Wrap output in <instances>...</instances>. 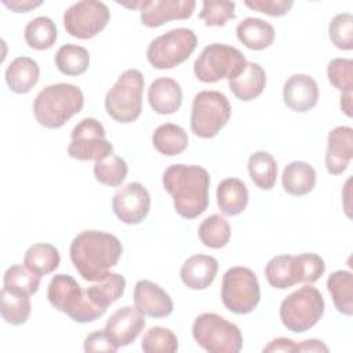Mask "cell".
I'll list each match as a JSON object with an SVG mask.
<instances>
[{"label":"cell","mask_w":353,"mask_h":353,"mask_svg":"<svg viewBox=\"0 0 353 353\" xmlns=\"http://www.w3.org/2000/svg\"><path fill=\"white\" fill-rule=\"evenodd\" d=\"M163 186L174 199L175 211L194 219L208 207L210 174L200 165L174 164L163 172Z\"/></svg>","instance_id":"obj_2"},{"label":"cell","mask_w":353,"mask_h":353,"mask_svg":"<svg viewBox=\"0 0 353 353\" xmlns=\"http://www.w3.org/2000/svg\"><path fill=\"white\" fill-rule=\"evenodd\" d=\"M145 80L138 69L123 72L113 87L106 92L105 109L117 123L135 121L142 112V94Z\"/></svg>","instance_id":"obj_6"},{"label":"cell","mask_w":353,"mask_h":353,"mask_svg":"<svg viewBox=\"0 0 353 353\" xmlns=\"http://www.w3.org/2000/svg\"><path fill=\"white\" fill-rule=\"evenodd\" d=\"M47 298L52 307L66 313L76 323H91L106 312L92 303L85 290L69 274H55L51 279Z\"/></svg>","instance_id":"obj_5"},{"label":"cell","mask_w":353,"mask_h":353,"mask_svg":"<svg viewBox=\"0 0 353 353\" xmlns=\"http://www.w3.org/2000/svg\"><path fill=\"white\" fill-rule=\"evenodd\" d=\"M54 61L62 74L80 76L90 66V54L81 46L63 44L58 48Z\"/></svg>","instance_id":"obj_35"},{"label":"cell","mask_w":353,"mask_h":353,"mask_svg":"<svg viewBox=\"0 0 353 353\" xmlns=\"http://www.w3.org/2000/svg\"><path fill=\"white\" fill-rule=\"evenodd\" d=\"M4 77L12 92L26 94L37 84L40 68L33 58L18 57L7 66Z\"/></svg>","instance_id":"obj_23"},{"label":"cell","mask_w":353,"mask_h":353,"mask_svg":"<svg viewBox=\"0 0 353 353\" xmlns=\"http://www.w3.org/2000/svg\"><path fill=\"white\" fill-rule=\"evenodd\" d=\"M324 298L313 285H303L287 295L280 303V320L291 332H305L324 314Z\"/></svg>","instance_id":"obj_7"},{"label":"cell","mask_w":353,"mask_h":353,"mask_svg":"<svg viewBox=\"0 0 353 353\" xmlns=\"http://www.w3.org/2000/svg\"><path fill=\"white\" fill-rule=\"evenodd\" d=\"M70 259L77 273L85 281H98L117 265L123 245L110 233L83 230L70 243Z\"/></svg>","instance_id":"obj_1"},{"label":"cell","mask_w":353,"mask_h":353,"mask_svg":"<svg viewBox=\"0 0 353 353\" xmlns=\"http://www.w3.org/2000/svg\"><path fill=\"white\" fill-rule=\"evenodd\" d=\"M341 109L349 117H352V92H343L341 95Z\"/></svg>","instance_id":"obj_48"},{"label":"cell","mask_w":353,"mask_h":353,"mask_svg":"<svg viewBox=\"0 0 353 353\" xmlns=\"http://www.w3.org/2000/svg\"><path fill=\"white\" fill-rule=\"evenodd\" d=\"M124 290L125 279L116 272H109L103 279L98 280L95 284L88 287L85 292L92 303L106 310L112 303L121 298Z\"/></svg>","instance_id":"obj_30"},{"label":"cell","mask_w":353,"mask_h":353,"mask_svg":"<svg viewBox=\"0 0 353 353\" xmlns=\"http://www.w3.org/2000/svg\"><path fill=\"white\" fill-rule=\"evenodd\" d=\"M150 108L159 114H172L182 105V88L171 77H159L148 90Z\"/></svg>","instance_id":"obj_22"},{"label":"cell","mask_w":353,"mask_h":353,"mask_svg":"<svg viewBox=\"0 0 353 353\" xmlns=\"http://www.w3.org/2000/svg\"><path fill=\"white\" fill-rule=\"evenodd\" d=\"M196 7L193 0H149L141 10V21L148 28H157L172 19H188Z\"/></svg>","instance_id":"obj_19"},{"label":"cell","mask_w":353,"mask_h":353,"mask_svg":"<svg viewBox=\"0 0 353 353\" xmlns=\"http://www.w3.org/2000/svg\"><path fill=\"white\" fill-rule=\"evenodd\" d=\"M197 46L192 29L176 28L153 39L146 50L149 63L156 69H172L185 62Z\"/></svg>","instance_id":"obj_12"},{"label":"cell","mask_w":353,"mask_h":353,"mask_svg":"<svg viewBox=\"0 0 353 353\" xmlns=\"http://www.w3.org/2000/svg\"><path fill=\"white\" fill-rule=\"evenodd\" d=\"M266 85V73L256 62H247L243 72L229 80V88L240 101L248 102L259 97Z\"/></svg>","instance_id":"obj_24"},{"label":"cell","mask_w":353,"mask_h":353,"mask_svg":"<svg viewBox=\"0 0 353 353\" xmlns=\"http://www.w3.org/2000/svg\"><path fill=\"white\" fill-rule=\"evenodd\" d=\"M61 262L58 250L48 243H37L30 245L23 256V265L36 276L52 273Z\"/></svg>","instance_id":"obj_31"},{"label":"cell","mask_w":353,"mask_h":353,"mask_svg":"<svg viewBox=\"0 0 353 353\" xmlns=\"http://www.w3.org/2000/svg\"><path fill=\"white\" fill-rule=\"evenodd\" d=\"M194 341L210 353H239L243 347L240 328L216 313H201L192 325Z\"/></svg>","instance_id":"obj_8"},{"label":"cell","mask_w":353,"mask_h":353,"mask_svg":"<svg viewBox=\"0 0 353 353\" xmlns=\"http://www.w3.org/2000/svg\"><path fill=\"white\" fill-rule=\"evenodd\" d=\"M327 288L334 306L345 316L353 314V274L347 270H336L327 279Z\"/></svg>","instance_id":"obj_32"},{"label":"cell","mask_w":353,"mask_h":353,"mask_svg":"<svg viewBox=\"0 0 353 353\" xmlns=\"http://www.w3.org/2000/svg\"><path fill=\"white\" fill-rule=\"evenodd\" d=\"M114 215L127 225L142 222L150 210V194L139 182H130L113 194Z\"/></svg>","instance_id":"obj_15"},{"label":"cell","mask_w":353,"mask_h":353,"mask_svg":"<svg viewBox=\"0 0 353 353\" xmlns=\"http://www.w3.org/2000/svg\"><path fill=\"white\" fill-rule=\"evenodd\" d=\"M26 44L33 50H48L51 48L58 37L55 22L46 15H40L29 21L23 30Z\"/></svg>","instance_id":"obj_33"},{"label":"cell","mask_w":353,"mask_h":353,"mask_svg":"<svg viewBox=\"0 0 353 353\" xmlns=\"http://www.w3.org/2000/svg\"><path fill=\"white\" fill-rule=\"evenodd\" d=\"M298 352H328V347L320 339H306L298 343Z\"/></svg>","instance_id":"obj_47"},{"label":"cell","mask_w":353,"mask_h":353,"mask_svg":"<svg viewBox=\"0 0 353 353\" xmlns=\"http://www.w3.org/2000/svg\"><path fill=\"white\" fill-rule=\"evenodd\" d=\"M117 349L119 347L112 342L105 328L91 332L84 339L85 352H116Z\"/></svg>","instance_id":"obj_44"},{"label":"cell","mask_w":353,"mask_h":353,"mask_svg":"<svg viewBox=\"0 0 353 353\" xmlns=\"http://www.w3.org/2000/svg\"><path fill=\"white\" fill-rule=\"evenodd\" d=\"M283 99L291 110L305 113L316 106L319 99V85L309 74H292L284 83Z\"/></svg>","instance_id":"obj_18"},{"label":"cell","mask_w":353,"mask_h":353,"mask_svg":"<svg viewBox=\"0 0 353 353\" xmlns=\"http://www.w3.org/2000/svg\"><path fill=\"white\" fill-rule=\"evenodd\" d=\"M325 272L324 259L313 252L299 255H277L265 266L268 283L277 290L290 288L298 283H314Z\"/></svg>","instance_id":"obj_4"},{"label":"cell","mask_w":353,"mask_h":353,"mask_svg":"<svg viewBox=\"0 0 353 353\" xmlns=\"http://www.w3.org/2000/svg\"><path fill=\"white\" fill-rule=\"evenodd\" d=\"M237 39L250 50L262 51L270 47L274 41L273 26L259 18L248 17L243 19L236 28Z\"/></svg>","instance_id":"obj_26"},{"label":"cell","mask_w":353,"mask_h":353,"mask_svg":"<svg viewBox=\"0 0 353 353\" xmlns=\"http://www.w3.org/2000/svg\"><path fill=\"white\" fill-rule=\"evenodd\" d=\"M84 106L83 91L69 83L44 87L33 101V113L44 128H61Z\"/></svg>","instance_id":"obj_3"},{"label":"cell","mask_w":353,"mask_h":353,"mask_svg":"<svg viewBox=\"0 0 353 353\" xmlns=\"http://www.w3.org/2000/svg\"><path fill=\"white\" fill-rule=\"evenodd\" d=\"M3 4L14 12H28L43 4L41 0H3Z\"/></svg>","instance_id":"obj_46"},{"label":"cell","mask_w":353,"mask_h":353,"mask_svg":"<svg viewBox=\"0 0 353 353\" xmlns=\"http://www.w3.org/2000/svg\"><path fill=\"white\" fill-rule=\"evenodd\" d=\"M141 347L146 353H174L178 350V338L170 328L150 327L143 334Z\"/></svg>","instance_id":"obj_38"},{"label":"cell","mask_w":353,"mask_h":353,"mask_svg":"<svg viewBox=\"0 0 353 353\" xmlns=\"http://www.w3.org/2000/svg\"><path fill=\"white\" fill-rule=\"evenodd\" d=\"M218 273V261L211 255H193L181 266V280L190 290H205Z\"/></svg>","instance_id":"obj_21"},{"label":"cell","mask_w":353,"mask_h":353,"mask_svg":"<svg viewBox=\"0 0 353 353\" xmlns=\"http://www.w3.org/2000/svg\"><path fill=\"white\" fill-rule=\"evenodd\" d=\"M328 81L343 92H352L353 88V61L346 58H334L327 66Z\"/></svg>","instance_id":"obj_42"},{"label":"cell","mask_w":353,"mask_h":353,"mask_svg":"<svg viewBox=\"0 0 353 353\" xmlns=\"http://www.w3.org/2000/svg\"><path fill=\"white\" fill-rule=\"evenodd\" d=\"M247 61L244 54L232 46L212 43L203 48L194 61L193 70L196 77L203 83H216L222 79L232 80L237 77Z\"/></svg>","instance_id":"obj_9"},{"label":"cell","mask_w":353,"mask_h":353,"mask_svg":"<svg viewBox=\"0 0 353 353\" xmlns=\"http://www.w3.org/2000/svg\"><path fill=\"white\" fill-rule=\"evenodd\" d=\"M216 203L225 215H239L248 204V189L241 179L226 178L216 188Z\"/></svg>","instance_id":"obj_25"},{"label":"cell","mask_w":353,"mask_h":353,"mask_svg":"<svg viewBox=\"0 0 353 353\" xmlns=\"http://www.w3.org/2000/svg\"><path fill=\"white\" fill-rule=\"evenodd\" d=\"M221 299L223 306L232 313H251L261 299L256 274L250 268L244 266L228 269L222 277Z\"/></svg>","instance_id":"obj_11"},{"label":"cell","mask_w":353,"mask_h":353,"mask_svg":"<svg viewBox=\"0 0 353 353\" xmlns=\"http://www.w3.org/2000/svg\"><path fill=\"white\" fill-rule=\"evenodd\" d=\"M128 172V165L124 159L109 154L101 160H97L94 164L95 179L106 186H119L125 179Z\"/></svg>","instance_id":"obj_37"},{"label":"cell","mask_w":353,"mask_h":353,"mask_svg":"<svg viewBox=\"0 0 353 353\" xmlns=\"http://www.w3.org/2000/svg\"><path fill=\"white\" fill-rule=\"evenodd\" d=\"M262 352L268 353V352H285V353H295L298 352V343H295L294 341L280 336L273 339L272 342H269V345H266Z\"/></svg>","instance_id":"obj_45"},{"label":"cell","mask_w":353,"mask_h":353,"mask_svg":"<svg viewBox=\"0 0 353 353\" xmlns=\"http://www.w3.org/2000/svg\"><path fill=\"white\" fill-rule=\"evenodd\" d=\"M145 327V314L135 306H123L110 314L106 320L105 331L117 346L131 345Z\"/></svg>","instance_id":"obj_16"},{"label":"cell","mask_w":353,"mask_h":353,"mask_svg":"<svg viewBox=\"0 0 353 353\" xmlns=\"http://www.w3.org/2000/svg\"><path fill=\"white\" fill-rule=\"evenodd\" d=\"M113 153V145L106 139V131L101 121L84 117L72 130L68 154L80 161L101 160Z\"/></svg>","instance_id":"obj_13"},{"label":"cell","mask_w":353,"mask_h":353,"mask_svg":"<svg viewBox=\"0 0 353 353\" xmlns=\"http://www.w3.org/2000/svg\"><path fill=\"white\" fill-rule=\"evenodd\" d=\"M328 36L332 44L345 51L353 48V17L349 12L336 14L328 25Z\"/></svg>","instance_id":"obj_39"},{"label":"cell","mask_w":353,"mask_h":353,"mask_svg":"<svg viewBox=\"0 0 353 353\" xmlns=\"http://www.w3.org/2000/svg\"><path fill=\"white\" fill-rule=\"evenodd\" d=\"M32 305L29 294L15 288L3 287L0 291V313L6 323L21 325L28 321Z\"/></svg>","instance_id":"obj_28"},{"label":"cell","mask_w":353,"mask_h":353,"mask_svg":"<svg viewBox=\"0 0 353 353\" xmlns=\"http://www.w3.org/2000/svg\"><path fill=\"white\" fill-rule=\"evenodd\" d=\"M325 167L331 175L342 174L353 157V130L339 125L330 131L327 138Z\"/></svg>","instance_id":"obj_20"},{"label":"cell","mask_w":353,"mask_h":353,"mask_svg":"<svg viewBox=\"0 0 353 353\" xmlns=\"http://www.w3.org/2000/svg\"><path fill=\"white\" fill-rule=\"evenodd\" d=\"M199 239L208 248L225 247L230 239L229 221L219 214L207 216L199 226Z\"/></svg>","instance_id":"obj_36"},{"label":"cell","mask_w":353,"mask_h":353,"mask_svg":"<svg viewBox=\"0 0 353 353\" xmlns=\"http://www.w3.org/2000/svg\"><path fill=\"white\" fill-rule=\"evenodd\" d=\"M316 170L305 161H292L285 165L281 175L284 190L291 196H305L316 185Z\"/></svg>","instance_id":"obj_27"},{"label":"cell","mask_w":353,"mask_h":353,"mask_svg":"<svg viewBox=\"0 0 353 353\" xmlns=\"http://www.w3.org/2000/svg\"><path fill=\"white\" fill-rule=\"evenodd\" d=\"M134 303L141 313L154 319L167 317L174 310V303L168 292L149 280L137 281L134 287Z\"/></svg>","instance_id":"obj_17"},{"label":"cell","mask_w":353,"mask_h":353,"mask_svg":"<svg viewBox=\"0 0 353 353\" xmlns=\"http://www.w3.org/2000/svg\"><path fill=\"white\" fill-rule=\"evenodd\" d=\"M244 4L251 10H255L258 12H262L270 17H283L294 6V1L291 0H245Z\"/></svg>","instance_id":"obj_43"},{"label":"cell","mask_w":353,"mask_h":353,"mask_svg":"<svg viewBox=\"0 0 353 353\" xmlns=\"http://www.w3.org/2000/svg\"><path fill=\"white\" fill-rule=\"evenodd\" d=\"M110 19L108 6L97 0H83L72 4L63 12V26L76 39L88 40L102 32Z\"/></svg>","instance_id":"obj_14"},{"label":"cell","mask_w":353,"mask_h":353,"mask_svg":"<svg viewBox=\"0 0 353 353\" xmlns=\"http://www.w3.org/2000/svg\"><path fill=\"white\" fill-rule=\"evenodd\" d=\"M248 172L252 182L262 190H270L277 179V163L269 152H255L248 159Z\"/></svg>","instance_id":"obj_34"},{"label":"cell","mask_w":353,"mask_h":353,"mask_svg":"<svg viewBox=\"0 0 353 353\" xmlns=\"http://www.w3.org/2000/svg\"><path fill=\"white\" fill-rule=\"evenodd\" d=\"M234 3L228 0H205L199 18L204 21L207 26H223L229 19H234Z\"/></svg>","instance_id":"obj_41"},{"label":"cell","mask_w":353,"mask_h":353,"mask_svg":"<svg viewBox=\"0 0 353 353\" xmlns=\"http://www.w3.org/2000/svg\"><path fill=\"white\" fill-rule=\"evenodd\" d=\"M232 108L225 94L204 90L194 95L190 113L192 132L203 139L214 138L230 119Z\"/></svg>","instance_id":"obj_10"},{"label":"cell","mask_w":353,"mask_h":353,"mask_svg":"<svg viewBox=\"0 0 353 353\" xmlns=\"http://www.w3.org/2000/svg\"><path fill=\"white\" fill-rule=\"evenodd\" d=\"M152 143L159 153L164 156H176L185 152L189 143V138L181 125L164 123L153 131Z\"/></svg>","instance_id":"obj_29"},{"label":"cell","mask_w":353,"mask_h":353,"mask_svg":"<svg viewBox=\"0 0 353 353\" xmlns=\"http://www.w3.org/2000/svg\"><path fill=\"white\" fill-rule=\"evenodd\" d=\"M3 287L21 290L32 295L40 287V276H36L22 265H11L4 273Z\"/></svg>","instance_id":"obj_40"}]
</instances>
